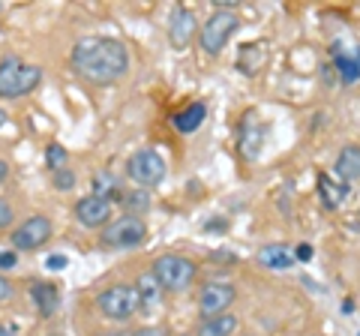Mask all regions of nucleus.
<instances>
[{"label": "nucleus", "mask_w": 360, "mask_h": 336, "mask_svg": "<svg viewBox=\"0 0 360 336\" xmlns=\"http://www.w3.org/2000/svg\"><path fill=\"white\" fill-rule=\"evenodd\" d=\"M72 70L90 84H111L127 75L129 51L120 39L111 37H84L72 46Z\"/></svg>", "instance_id": "nucleus-1"}, {"label": "nucleus", "mask_w": 360, "mask_h": 336, "mask_svg": "<svg viewBox=\"0 0 360 336\" xmlns=\"http://www.w3.org/2000/svg\"><path fill=\"white\" fill-rule=\"evenodd\" d=\"M150 273L156 276V283H160L162 291H168V295H180V291H186L195 283L198 264L193 259H186V255H180V252H162V255L153 259Z\"/></svg>", "instance_id": "nucleus-2"}, {"label": "nucleus", "mask_w": 360, "mask_h": 336, "mask_svg": "<svg viewBox=\"0 0 360 336\" xmlns=\"http://www.w3.org/2000/svg\"><path fill=\"white\" fill-rule=\"evenodd\" d=\"M42 70L33 63H25L18 54H6L0 60V99H18L39 87Z\"/></svg>", "instance_id": "nucleus-3"}, {"label": "nucleus", "mask_w": 360, "mask_h": 336, "mask_svg": "<svg viewBox=\"0 0 360 336\" xmlns=\"http://www.w3.org/2000/svg\"><path fill=\"white\" fill-rule=\"evenodd\" d=\"M96 312L108 321H129L132 316L141 312V297H139V288L129 285V283H115V285H105L103 291L96 295Z\"/></svg>", "instance_id": "nucleus-4"}, {"label": "nucleus", "mask_w": 360, "mask_h": 336, "mask_svg": "<svg viewBox=\"0 0 360 336\" xmlns=\"http://www.w3.org/2000/svg\"><path fill=\"white\" fill-rule=\"evenodd\" d=\"M240 30V18L231 13V9H217L205 18V25L198 30V46L205 54L217 58V54L229 46V39Z\"/></svg>", "instance_id": "nucleus-5"}, {"label": "nucleus", "mask_w": 360, "mask_h": 336, "mask_svg": "<svg viewBox=\"0 0 360 336\" xmlns=\"http://www.w3.org/2000/svg\"><path fill=\"white\" fill-rule=\"evenodd\" d=\"M144 240H148V222L132 214L115 217L99 234V243L105 250H132V246H141Z\"/></svg>", "instance_id": "nucleus-6"}, {"label": "nucleus", "mask_w": 360, "mask_h": 336, "mask_svg": "<svg viewBox=\"0 0 360 336\" xmlns=\"http://www.w3.org/2000/svg\"><path fill=\"white\" fill-rule=\"evenodd\" d=\"M165 160L160 153H156L153 148H141V150H135L129 156V162H127V174H129V181L139 186V189H156L162 181H165Z\"/></svg>", "instance_id": "nucleus-7"}, {"label": "nucleus", "mask_w": 360, "mask_h": 336, "mask_svg": "<svg viewBox=\"0 0 360 336\" xmlns=\"http://www.w3.org/2000/svg\"><path fill=\"white\" fill-rule=\"evenodd\" d=\"M49 240H51V219L42 217V214H33L13 231V240L9 243H13L15 252H33Z\"/></svg>", "instance_id": "nucleus-8"}, {"label": "nucleus", "mask_w": 360, "mask_h": 336, "mask_svg": "<svg viewBox=\"0 0 360 336\" xmlns=\"http://www.w3.org/2000/svg\"><path fill=\"white\" fill-rule=\"evenodd\" d=\"M75 214V222L84 228H105L111 219H115V205H111V198H103V195H84L75 201L72 207Z\"/></svg>", "instance_id": "nucleus-9"}, {"label": "nucleus", "mask_w": 360, "mask_h": 336, "mask_svg": "<svg viewBox=\"0 0 360 336\" xmlns=\"http://www.w3.org/2000/svg\"><path fill=\"white\" fill-rule=\"evenodd\" d=\"M234 297H238V288H234L231 283L213 279V283H205V288L198 291V312L205 318L222 316V312H229V306L234 304Z\"/></svg>", "instance_id": "nucleus-10"}, {"label": "nucleus", "mask_w": 360, "mask_h": 336, "mask_svg": "<svg viewBox=\"0 0 360 336\" xmlns=\"http://www.w3.org/2000/svg\"><path fill=\"white\" fill-rule=\"evenodd\" d=\"M198 30H201V25H198V18L189 6H174L172 9V15H168V42H172L177 51L186 49L189 42L198 37Z\"/></svg>", "instance_id": "nucleus-11"}, {"label": "nucleus", "mask_w": 360, "mask_h": 336, "mask_svg": "<svg viewBox=\"0 0 360 336\" xmlns=\"http://www.w3.org/2000/svg\"><path fill=\"white\" fill-rule=\"evenodd\" d=\"M330 63L336 75H340L342 84H357L360 82V49H345V46H336L330 49Z\"/></svg>", "instance_id": "nucleus-12"}, {"label": "nucleus", "mask_w": 360, "mask_h": 336, "mask_svg": "<svg viewBox=\"0 0 360 336\" xmlns=\"http://www.w3.org/2000/svg\"><path fill=\"white\" fill-rule=\"evenodd\" d=\"M333 172H336V181H342L348 186L360 181V144H345V148L336 153Z\"/></svg>", "instance_id": "nucleus-13"}, {"label": "nucleus", "mask_w": 360, "mask_h": 336, "mask_svg": "<svg viewBox=\"0 0 360 336\" xmlns=\"http://www.w3.org/2000/svg\"><path fill=\"white\" fill-rule=\"evenodd\" d=\"M258 264L267 271H291L295 267V252L285 243H264L258 250Z\"/></svg>", "instance_id": "nucleus-14"}, {"label": "nucleus", "mask_w": 360, "mask_h": 336, "mask_svg": "<svg viewBox=\"0 0 360 336\" xmlns=\"http://www.w3.org/2000/svg\"><path fill=\"white\" fill-rule=\"evenodd\" d=\"M30 300H33V306H37V312L42 318H51L60 306V291L51 283H33L30 285Z\"/></svg>", "instance_id": "nucleus-15"}, {"label": "nucleus", "mask_w": 360, "mask_h": 336, "mask_svg": "<svg viewBox=\"0 0 360 336\" xmlns=\"http://www.w3.org/2000/svg\"><path fill=\"white\" fill-rule=\"evenodd\" d=\"M352 195V186L342 181H333L330 174H319V198L328 210H336L345 205V198Z\"/></svg>", "instance_id": "nucleus-16"}, {"label": "nucleus", "mask_w": 360, "mask_h": 336, "mask_svg": "<svg viewBox=\"0 0 360 336\" xmlns=\"http://www.w3.org/2000/svg\"><path fill=\"white\" fill-rule=\"evenodd\" d=\"M205 120H207V103H189L184 111H177L172 123L180 136H193Z\"/></svg>", "instance_id": "nucleus-17"}, {"label": "nucleus", "mask_w": 360, "mask_h": 336, "mask_svg": "<svg viewBox=\"0 0 360 336\" xmlns=\"http://www.w3.org/2000/svg\"><path fill=\"white\" fill-rule=\"evenodd\" d=\"M240 328V318L234 312H222V316H213V318H201L195 336H234Z\"/></svg>", "instance_id": "nucleus-18"}, {"label": "nucleus", "mask_w": 360, "mask_h": 336, "mask_svg": "<svg viewBox=\"0 0 360 336\" xmlns=\"http://www.w3.org/2000/svg\"><path fill=\"white\" fill-rule=\"evenodd\" d=\"M135 288H139V297H141V312H153L156 304H160V283H156V276L148 271L139 276V283H135Z\"/></svg>", "instance_id": "nucleus-19"}, {"label": "nucleus", "mask_w": 360, "mask_h": 336, "mask_svg": "<svg viewBox=\"0 0 360 336\" xmlns=\"http://www.w3.org/2000/svg\"><path fill=\"white\" fill-rule=\"evenodd\" d=\"M120 201L127 205V210L132 217H139L141 210H148L150 207V195H148V189H132V193H123Z\"/></svg>", "instance_id": "nucleus-20"}, {"label": "nucleus", "mask_w": 360, "mask_h": 336, "mask_svg": "<svg viewBox=\"0 0 360 336\" xmlns=\"http://www.w3.org/2000/svg\"><path fill=\"white\" fill-rule=\"evenodd\" d=\"M94 195H120V189H117V181L111 177L108 172H96L94 177Z\"/></svg>", "instance_id": "nucleus-21"}, {"label": "nucleus", "mask_w": 360, "mask_h": 336, "mask_svg": "<svg viewBox=\"0 0 360 336\" xmlns=\"http://www.w3.org/2000/svg\"><path fill=\"white\" fill-rule=\"evenodd\" d=\"M66 153L60 144H49V148H45V165L51 168V172H60V168H66Z\"/></svg>", "instance_id": "nucleus-22"}, {"label": "nucleus", "mask_w": 360, "mask_h": 336, "mask_svg": "<svg viewBox=\"0 0 360 336\" xmlns=\"http://www.w3.org/2000/svg\"><path fill=\"white\" fill-rule=\"evenodd\" d=\"M54 186L63 189V193H70V189L75 186V172H70V168H60V172H54Z\"/></svg>", "instance_id": "nucleus-23"}, {"label": "nucleus", "mask_w": 360, "mask_h": 336, "mask_svg": "<svg viewBox=\"0 0 360 336\" xmlns=\"http://www.w3.org/2000/svg\"><path fill=\"white\" fill-rule=\"evenodd\" d=\"M13 219H15V210H13V205H9L6 198H0V231L13 226Z\"/></svg>", "instance_id": "nucleus-24"}, {"label": "nucleus", "mask_w": 360, "mask_h": 336, "mask_svg": "<svg viewBox=\"0 0 360 336\" xmlns=\"http://www.w3.org/2000/svg\"><path fill=\"white\" fill-rule=\"evenodd\" d=\"M18 264V252L15 250H4L0 252V271H13Z\"/></svg>", "instance_id": "nucleus-25"}, {"label": "nucleus", "mask_w": 360, "mask_h": 336, "mask_svg": "<svg viewBox=\"0 0 360 336\" xmlns=\"http://www.w3.org/2000/svg\"><path fill=\"white\" fill-rule=\"evenodd\" d=\"M13 295H15V291H13V283H9V279L0 273V304H6V300L13 297Z\"/></svg>", "instance_id": "nucleus-26"}, {"label": "nucleus", "mask_w": 360, "mask_h": 336, "mask_svg": "<svg viewBox=\"0 0 360 336\" xmlns=\"http://www.w3.org/2000/svg\"><path fill=\"white\" fill-rule=\"evenodd\" d=\"M132 336H165V328H160V324H148V328L132 330Z\"/></svg>", "instance_id": "nucleus-27"}, {"label": "nucleus", "mask_w": 360, "mask_h": 336, "mask_svg": "<svg viewBox=\"0 0 360 336\" xmlns=\"http://www.w3.org/2000/svg\"><path fill=\"white\" fill-rule=\"evenodd\" d=\"M295 259H300V261H309V259H312V246H309V243H300L297 250H295Z\"/></svg>", "instance_id": "nucleus-28"}, {"label": "nucleus", "mask_w": 360, "mask_h": 336, "mask_svg": "<svg viewBox=\"0 0 360 336\" xmlns=\"http://www.w3.org/2000/svg\"><path fill=\"white\" fill-rule=\"evenodd\" d=\"M45 267H49V271H63V267H66V259H63V255H51V259L45 261Z\"/></svg>", "instance_id": "nucleus-29"}, {"label": "nucleus", "mask_w": 360, "mask_h": 336, "mask_svg": "<svg viewBox=\"0 0 360 336\" xmlns=\"http://www.w3.org/2000/svg\"><path fill=\"white\" fill-rule=\"evenodd\" d=\"M0 336H15V324H4V321H0Z\"/></svg>", "instance_id": "nucleus-30"}, {"label": "nucleus", "mask_w": 360, "mask_h": 336, "mask_svg": "<svg viewBox=\"0 0 360 336\" xmlns=\"http://www.w3.org/2000/svg\"><path fill=\"white\" fill-rule=\"evenodd\" d=\"M6 177H9V162H6V160H0V183H4Z\"/></svg>", "instance_id": "nucleus-31"}, {"label": "nucleus", "mask_w": 360, "mask_h": 336, "mask_svg": "<svg viewBox=\"0 0 360 336\" xmlns=\"http://www.w3.org/2000/svg\"><path fill=\"white\" fill-rule=\"evenodd\" d=\"M6 123H9V115H6V111H4V108H0V129H4V127H6Z\"/></svg>", "instance_id": "nucleus-32"}, {"label": "nucleus", "mask_w": 360, "mask_h": 336, "mask_svg": "<svg viewBox=\"0 0 360 336\" xmlns=\"http://www.w3.org/2000/svg\"><path fill=\"white\" fill-rule=\"evenodd\" d=\"M243 336H255V333H243Z\"/></svg>", "instance_id": "nucleus-33"}, {"label": "nucleus", "mask_w": 360, "mask_h": 336, "mask_svg": "<svg viewBox=\"0 0 360 336\" xmlns=\"http://www.w3.org/2000/svg\"><path fill=\"white\" fill-rule=\"evenodd\" d=\"M184 336H186V333H184Z\"/></svg>", "instance_id": "nucleus-34"}]
</instances>
